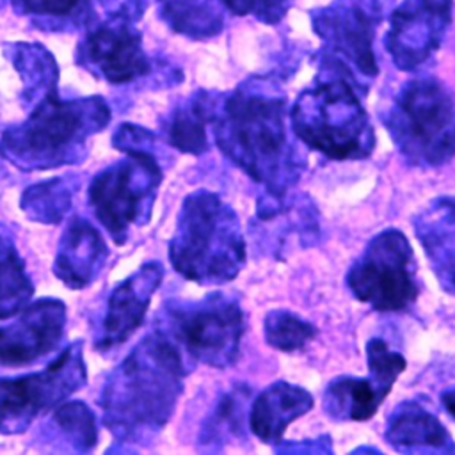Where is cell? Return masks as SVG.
I'll use <instances>...</instances> for the list:
<instances>
[{"mask_svg":"<svg viewBox=\"0 0 455 455\" xmlns=\"http://www.w3.org/2000/svg\"><path fill=\"white\" fill-rule=\"evenodd\" d=\"M180 350L164 332L144 338L112 371L101 393L105 425L119 437L156 430L172 414L181 391Z\"/></svg>","mask_w":455,"mask_h":455,"instance_id":"cell-1","label":"cell"},{"mask_svg":"<svg viewBox=\"0 0 455 455\" xmlns=\"http://www.w3.org/2000/svg\"><path fill=\"white\" fill-rule=\"evenodd\" d=\"M284 100L263 87H242L222 107L215 137L219 148L252 180L279 194L291 178Z\"/></svg>","mask_w":455,"mask_h":455,"instance_id":"cell-2","label":"cell"},{"mask_svg":"<svg viewBox=\"0 0 455 455\" xmlns=\"http://www.w3.org/2000/svg\"><path fill=\"white\" fill-rule=\"evenodd\" d=\"M110 112L101 98L60 100L46 92L27 121L7 130L2 155L20 169H50L73 164L87 137L108 123Z\"/></svg>","mask_w":455,"mask_h":455,"instance_id":"cell-3","label":"cell"},{"mask_svg":"<svg viewBox=\"0 0 455 455\" xmlns=\"http://www.w3.org/2000/svg\"><path fill=\"white\" fill-rule=\"evenodd\" d=\"M169 258L176 272L196 283H226L243 259V238L235 213L210 192H196L183 203Z\"/></svg>","mask_w":455,"mask_h":455,"instance_id":"cell-4","label":"cell"},{"mask_svg":"<svg viewBox=\"0 0 455 455\" xmlns=\"http://www.w3.org/2000/svg\"><path fill=\"white\" fill-rule=\"evenodd\" d=\"M290 121L307 146L336 160L363 158L375 142L368 116L339 71L304 91L291 108Z\"/></svg>","mask_w":455,"mask_h":455,"instance_id":"cell-5","label":"cell"},{"mask_svg":"<svg viewBox=\"0 0 455 455\" xmlns=\"http://www.w3.org/2000/svg\"><path fill=\"white\" fill-rule=\"evenodd\" d=\"M387 130L411 162L439 165L455 155V100L434 78L412 80L395 98Z\"/></svg>","mask_w":455,"mask_h":455,"instance_id":"cell-6","label":"cell"},{"mask_svg":"<svg viewBox=\"0 0 455 455\" xmlns=\"http://www.w3.org/2000/svg\"><path fill=\"white\" fill-rule=\"evenodd\" d=\"M89 185V204L107 229L121 245L132 224H142L151 213L155 192L162 180L160 167L149 149L124 151Z\"/></svg>","mask_w":455,"mask_h":455,"instance_id":"cell-7","label":"cell"},{"mask_svg":"<svg viewBox=\"0 0 455 455\" xmlns=\"http://www.w3.org/2000/svg\"><path fill=\"white\" fill-rule=\"evenodd\" d=\"M82 343L68 345L43 371L0 379V432L20 434L85 384Z\"/></svg>","mask_w":455,"mask_h":455,"instance_id":"cell-8","label":"cell"},{"mask_svg":"<svg viewBox=\"0 0 455 455\" xmlns=\"http://www.w3.org/2000/svg\"><path fill=\"white\" fill-rule=\"evenodd\" d=\"M354 295L377 311L405 309L418 297L412 249L398 229L375 236L348 272Z\"/></svg>","mask_w":455,"mask_h":455,"instance_id":"cell-9","label":"cell"},{"mask_svg":"<svg viewBox=\"0 0 455 455\" xmlns=\"http://www.w3.org/2000/svg\"><path fill=\"white\" fill-rule=\"evenodd\" d=\"M167 316L171 336L197 361L226 366L235 359L243 332V316L235 302L210 297L197 304L171 307Z\"/></svg>","mask_w":455,"mask_h":455,"instance_id":"cell-10","label":"cell"},{"mask_svg":"<svg viewBox=\"0 0 455 455\" xmlns=\"http://www.w3.org/2000/svg\"><path fill=\"white\" fill-rule=\"evenodd\" d=\"M450 14L451 0H403L391 16L386 43L396 66H421L439 46Z\"/></svg>","mask_w":455,"mask_h":455,"instance_id":"cell-11","label":"cell"},{"mask_svg":"<svg viewBox=\"0 0 455 455\" xmlns=\"http://www.w3.org/2000/svg\"><path fill=\"white\" fill-rule=\"evenodd\" d=\"M12 323L0 327V364L32 363L59 345L66 325V306L41 299L16 313Z\"/></svg>","mask_w":455,"mask_h":455,"instance_id":"cell-12","label":"cell"},{"mask_svg":"<svg viewBox=\"0 0 455 455\" xmlns=\"http://www.w3.org/2000/svg\"><path fill=\"white\" fill-rule=\"evenodd\" d=\"M82 57L110 84H126L149 71L140 36L119 14L85 37Z\"/></svg>","mask_w":455,"mask_h":455,"instance_id":"cell-13","label":"cell"},{"mask_svg":"<svg viewBox=\"0 0 455 455\" xmlns=\"http://www.w3.org/2000/svg\"><path fill=\"white\" fill-rule=\"evenodd\" d=\"M370 377L334 380L325 393V407L336 418L370 419L402 373L400 361L387 352L368 354Z\"/></svg>","mask_w":455,"mask_h":455,"instance_id":"cell-14","label":"cell"},{"mask_svg":"<svg viewBox=\"0 0 455 455\" xmlns=\"http://www.w3.org/2000/svg\"><path fill=\"white\" fill-rule=\"evenodd\" d=\"M162 274L160 263L149 261L112 290L96 348L108 350L117 347L139 329Z\"/></svg>","mask_w":455,"mask_h":455,"instance_id":"cell-15","label":"cell"},{"mask_svg":"<svg viewBox=\"0 0 455 455\" xmlns=\"http://www.w3.org/2000/svg\"><path fill=\"white\" fill-rule=\"evenodd\" d=\"M318 36L331 46L334 55L345 59L361 75H375L377 64L371 50V18L354 4H338L323 9L316 18ZM336 60V62H338Z\"/></svg>","mask_w":455,"mask_h":455,"instance_id":"cell-16","label":"cell"},{"mask_svg":"<svg viewBox=\"0 0 455 455\" xmlns=\"http://www.w3.org/2000/svg\"><path fill=\"white\" fill-rule=\"evenodd\" d=\"M105 259L107 245L100 231L82 217L71 219L55 256V275L68 288L78 290L91 284Z\"/></svg>","mask_w":455,"mask_h":455,"instance_id":"cell-17","label":"cell"},{"mask_svg":"<svg viewBox=\"0 0 455 455\" xmlns=\"http://www.w3.org/2000/svg\"><path fill=\"white\" fill-rule=\"evenodd\" d=\"M313 407L307 391L286 382H277L261 393L251 409V428L265 443H277L286 427Z\"/></svg>","mask_w":455,"mask_h":455,"instance_id":"cell-18","label":"cell"},{"mask_svg":"<svg viewBox=\"0 0 455 455\" xmlns=\"http://www.w3.org/2000/svg\"><path fill=\"white\" fill-rule=\"evenodd\" d=\"M386 437L396 448H411V446H432L441 448L450 443L448 432L437 421L435 416L428 414L416 403L403 405L398 411L386 432Z\"/></svg>","mask_w":455,"mask_h":455,"instance_id":"cell-19","label":"cell"},{"mask_svg":"<svg viewBox=\"0 0 455 455\" xmlns=\"http://www.w3.org/2000/svg\"><path fill=\"white\" fill-rule=\"evenodd\" d=\"M34 293L32 281L25 272L14 243L0 235V320L21 311Z\"/></svg>","mask_w":455,"mask_h":455,"instance_id":"cell-20","label":"cell"},{"mask_svg":"<svg viewBox=\"0 0 455 455\" xmlns=\"http://www.w3.org/2000/svg\"><path fill=\"white\" fill-rule=\"evenodd\" d=\"M164 16L174 30L192 37H208L222 27L213 0H165Z\"/></svg>","mask_w":455,"mask_h":455,"instance_id":"cell-21","label":"cell"},{"mask_svg":"<svg viewBox=\"0 0 455 455\" xmlns=\"http://www.w3.org/2000/svg\"><path fill=\"white\" fill-rule=\"evenodd\" d=\"M75 187L64 178H55L44 183H37L25 190L21 197V208L27 217L44 222L57 224L68 213L71 206Z\"/></svg>","mask_w":455,"mask_h":455,"instance_id":"cell-22","label":"cell"},{"mask_svg":"<svg viewBox=\"0 0 455 455\" xmlns=\"http://www.w3.org/2000/svg\"><path fill=\"white\" fill-rule=\"evenodd\" d=\"M212 117V101L203 98L192 100L180 108L169 126V142L183 153L199 155L206 149V123Z\"/></svg>","mask_w":455,"mask_h":455,"instance_id":"cell-23","label":"cell"},{"mask_svg":"<svg viewBox=\"0 0 455 455\" xmlns=\"http://www.w3.org/2000/svg\"><path fill=\"white\" fill-rule=\"evenodd\" d=\"M315 336V327L286 311H272L265 318L267 343L283 352L304 347Z\"/></svg>","mask_w":455,"mask_h":455,"instance_id":"cell-24","label":"cell"},{"mask_svg":"<svg viewBox=\"0 0 455 455\" xmlns=\"http://www.w3.org/2000/svg\"><path fill=\"white\" fill-rule=\"evenodd\" d=\"M55 423L75 448L87 451L96 444L94 416L85 403L82 402L62 403L55 411Z\"/></svg>","mask_w":455,"mask_h":455,"instance_id":"cell-25","label":"cell"},{"mask_svg":"<svg viewBox=\"0 0 455 455\" xmlns=\"http://www.w3.org/2000/svg\"><path fill=\"white\" fill-rule=\"evenodd\" d=\"M235 14H256L261 20L274 21L281 16L283 0H220Z\"/></svg>","mask_w":455,"mask_h":455,"instance_id":"cell-26","label":"cell"},{"mask_svg":"<svg viewBox=\"0 0 455 455\" xmlns=\"http://www.w3.org/2000/svg\"><path fill=\"white\" fill-rule=\"evenodd\" d=\"M21 4L23 11L32 14H48V16H68L82 0H16Z\"/></svg>","mask_w":455,"mask_h":455,"instance_id":"cell-27","label":"cell"},{"mask_svg":"<svg viewBox=\"0 0 455 455\" xmlns=\"http://www.w3.org/2000/svg\"><path fill=\"white\" fill-rule=\"evenodd\" d=\"M441 400H443V405L446 407V411L455 418V389L446 391Z\"/></svg>","mask_w":455,"mask_h":455,"instance_id":"cell-28","label":"cell"},{"mask_svg":"<svg viewBox=\"0 0 455 455\" xmlns=\"http://www.w3.org/2000/svg\"><path fill=\"white\" fill-rule=\"evenodd\" d=\"M451 284L455 286V270H453V274H451Z\"/></svg>","mask_w":455,"mask_h":455,"instance_id":"cell-29","label":"cell"}]
</instances>
